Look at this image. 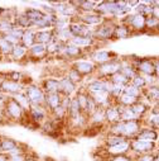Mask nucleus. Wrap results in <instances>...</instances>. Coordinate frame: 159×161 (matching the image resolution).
Segmentation results:
<instances>
[{
    "instance_id": "nucleus-1",
    "label": "nucleus",
    "mask_w": 159,
    "mask_h": 161,
    "mask_svg": "<svg viewBox=\"0 0 159 161\" xmlns=\"http://www.w3.org/2000/svg\"><path fill=\"white\" fill-rule=\"evenodd\" d=\"M121 23H124L125 25H128L133 34L134 33H144L146 32V27H145V23H146V18L141 14H138V13H130L128 14L123 20Z\"/></svg>"
},
{
    "instance_id": "nucleus-2",
    "label": "nucleus",
    "mask_w": 159,
    "mask_h": 161,
    "mask_svg": "<svg viewBox=\"0 0 159 161\" xmlns=\"http://www.w3.org/2000/svg\"><path fill=\"white\" fill-rule=\"evenodd\" d=\"M133 65L139 75L143 76H155V61L154 58L140 57L133 61Z\"/></svg>"
},
{
    "instance_id": "nucleus-3",
    "label": "nucleus",
    "mask_w": 159,
    "mask_h": 161,
    "mask_svg": "<svg viewBox=\"0 0 159 161\" xmlns=\"http://www.w3.org/2000/svg\"><path fill=\"white\" fill-rule=\"evenodd\" d=\"M116 23L114 19H104V22L97 25L95 28L94 32V38L95 39H100V41H104V39H110L111 37H114V31H115Z\"/></svg>"
},
{
    "instance_id": "nucleus-4",
    "label": "nucleus",
    "mask_w": 159,
    "mask_h": 161,
    "mask_svg": "<svg viewBox=\"0 0 159 161\" xmlns=\"http://www.w3.org/2000/svg\"><path fill=\"white\" fill-rule=\"evenodd\" d=\"M130 148L135 157L140 156V155H145V153H154L158 148L156 143L153 142H144V141H139L136 138H131L130 140Z\"/></svg>"
},
{
    "instance_id": "nucleus-5",
    "label": "nucleus",
    "mask_w": 159,
    "mask_h": 161,
    "mask_svg": "<svg viewBox=\"0 0 159 161\" xmlns=\"http://www.w3.org/2000/svg\"><path fill=\"white\" fill-rule=\"evenodd\" d=\"M120 70H121V60L114 58L104 65H99L97 72L101 76V79H110L112 75H115Z\"/></svg>"
},
{
    "instance_id": "nucleus-6",
    "label": "nucleus",
    "mask_w": 159,
    "mask_h": 161,
    "mask_svg": "<svg viewBox=\"0 0 159 161\" xmlns=\"http://www.w3.org/2000/svg\"><path fill=\"white\" fill-rule=\"evenodd\" d=\"M27 98L29 99L32 105H43L44 100H46V93L43 89H41L39 86L35 85H28L25 88V93Z\"/></svg>"
},
{
    "instance_id": "nucleus-7",
    "label": "nucleus",
    "mask_w": 159,
    "mask_h": 161,
    "mask_svg": "<svg viewBox=\"0 0 159 161\" xmlns=\"http://www.w3.org/2000/svg\"><path fill=\"white\" fill-rule=\"evenodd\" d=\"M144 127L143 120L138 119V120H129V122H124V132L123 136L125 138H135L136 135L140 132V130Z\"/></svg>"
},
{
    "instance_id": "nucleus-8",
    "label": "nucleus",
    "mask_w": 159,
    "mask_h": 161,
    "mask_svg": "<svg viewBox=\"0 0 159 161\" xmlns=\"http://www.w3.org/2000/svg\"><path fill=\"white\" fill-rule=\"evenodd\" d=\"M105 118L111 125H115L117 122H121V105L119 104H112L105 109Z\"/></svg>"
},
{
    "instance_id": "nucleus-9",
    "label": "nucleus",
    "mask_w": 159,
    "mask_h": 161,
    "mask_svg": "<svg viewBox=\"0 0 159 161\" xmlns=\"http://www.w3.org/2000/svg\"><path fill=\"white\" fill-rule=\"evenodd\" d=\"M5 112H7V114L10 118H13V119H20L23 117L24 109L22 108V105L14 98H12L10 100H8L5 103Z\"/></svg>"
},
{
    "instance_id": "nucleus-10",
    "label": "nucleus",
    "mask_w": 159,
    "mask_h": 161,
    "mask_svg": "<svg viewBox=\"0 0 159 161\" xmlns=\"http://www.w3.org/2000/svg\"><path fill=\"white\" fill-rule=\"evenodd\" d=\"M72 67L74 70H77L82 76L85 75H89V74H92L94 71H96V65L95 62L92 61H87V60H76L72 65Z\"/></svg>"
},
{
    "instance_id": "nucleus-11",
    "label": "nucleus",
    "mask_w": 159,
    "mask_h": 161,
    "mask_svg": "<svg viewBox=\"0 0 159 161\" xmlns=\"http://www.w3.org/2000/svg\"><path fill=\"white\" fill-rule=\"evenodd\" d=\"M158 136H159V131L144 126V127L140 130V132L136 135L135 138L139 140V141H144V142H153V143H156Z\"/></svg>"
},
{
    "instance_id": "nucleus-12",
    "label": "nucleus",
    "mask_w": 159,
    "mask_h": 161,
    "mask_svg": "<svg viewBox=\"0 0 159 161\" xmlns=\"http://www.w3.org/2000/svg\"><path fill=\"white\" fill-rule=\"evenodd\" d=\"M78 20L89 27H94V25H100L104 22V17L96 12H89V13H82L80 15Z\"/></svg>"
},
{
    "instance_id": "nucleus-13",
    "label": "nucleus",
    "mask_w": 159,
    "mask_h": 161,
    "mask_svg": "<svg viewBox=\"0 0 159 161\" xmlns=\"http://www.w3.org/2000/svg\"><path fill=\"white\" fill-rule=\"evenodd\" d=\"M112 56H114L112 52H109L106 50H97L91 55V58H92V62L99 64V65H104V64L114 60Z\"/></svg>"
},
{
    "instance_id": "nucleus-14",
    "label": "nucleus",
    "mask_w": 159,
    "mask_h": 161,
    "mask_svg": "<svg viewBox=\"0 0 159 161\" xmlns=\"http://www.w3.org/2000/svg\"><path fill=\"white\" fill-rule=\"evenodd\" d=\"M54 37L53 29H43V31H37L35 32V43H42L48 45Z\"/></svg>"
},
{
    "instance_id": "nucleus-15",
    "label": "nucleus",
    "mask_w": 159,
    "mask_h": 161,
    "mask_svg": "<svg viewBox=\"0 0 159 161\" xmlns=\"http://www.w3.org/2000/svg\"><path fill=\"white\" fill-rule=\"evenodd\" d=\"M63 99V95L61 93H52V94H46V100H44V105L47 108H49L51 110H54L57 107L61 105Z\"/></svg>"
},
{
    "instance_id": "nucleus-16",
    "label": "nucleus",
    "mask_w": 159,
    "mask_h": 161,
    "mask_svg": "<svg viewBox=\"0 0 159 161\" xmlns=\"http://www.w3.org/2000/svg\"><path fill=\"white\" fill-rule=\"evenodd\" d=\"M130 151H131V148H130V140H126L123 143L116 145L114 147H107V152L110 155H114V156H117V155H128Z\"/></svg>"
},
{
    "instance_id": "nucleus-17",
    "label": "nucleus",
    "mask_w": 159,
    "mask_h": 161,
    "mask_svg": "<svg viewBox=\"0 0 159 161\" xmlns=\"http://www.w3.org/2000/svg\"><path fill=\"white\" fill-rule=\"evenodd\" d=\"M43 89L46 94H52V93H61V84L58 79L48 77L43 83Z\"/></svg>"
},
{
    "instance_id": "nucleus-18",
    "label": "nucleus",
    "mask_w": 159,
    "mask_h": 161,
    "mask_svg": "<svg viewBox=\"0 0 159 161\" xmlns=\"http://www.w3.org/2000/svg\"><path fill=\"white\" fill-rule=\"evenodd\" d=\"M28 113L30 114V118L34 122H41V120L46 119L47 117V110L43 105H32Z\"/></svg>"
},
{
    "instance_id": "nucleus-19",
    "label": "nucleus",
    "mask_w": 159,
    "mask_h": 161,
    "mask_svg": "<svg viewBox=\"0 0 159 161\" xmlns=\"http://www.w3.org/2000/svg\"><path fill=\"white\" fill-rule=\"evenodd\" d=\"M150 107H151V105L146 104V102H145V100L140 99V100H138V102H136L133 107H130V108H131V109L134 110V113L139 117V119H143V118L149 113Z\"/></svg>"
},
{
    "instance_id": "nucleus-20",
    "label": "nucleus",
    "mask_w": 159,
    "mask_h": 161,
    "mask_svg": "<svg viewBox=\"0 0 159 161\" xmlns=\"http://www.w3.org/2000/svg\"><path fill=\"white\" fill-rule=\"evenodd\" d=\"M59 84H61V94L64 95V97H69L76 90V84H73L66 76L59 79Z\"/></svg>"
},
{
    "instance_id": "nucleus-21",
    "label": "nucleus",
    "mask_w": 159,
    "mask_h": 161,
    "mask_svg": "<svg viewBox=\"0 0 159 161\" xmlns=\"http://www.w3.org/2000/svg\"><path fill=\"white\" fill-rule=\"evenodd\" d=\"M95 41H96L95 38L73 37V38L71 39V41H69V43H71V45H73V46H76V47H78V48L84 50V48H86V47H91V46L95 43Z\"/></svg>"
},
{
    "instance_id": "nucleus-22",
    "label": "nucleus",
    "mask_w": 159,
    "mask_h": 161,
    "mask_svg": "<svg viewBox=\"0 0 159 161\" xmlns=\"http://www.w3.org/2000/svg\"><path fill=\"white\" fill-rule=\"evenodd\" d=\"M131 34H133L131 29L128 25H125L124 23L116 24L115 31H114V37L116 39H125V38H129Z\"/></svg>"
},
{
    "instance_id": "nucleus-23",
    "label": "nucleus",
    "mask_w": 159,
    "mask_h": 161,
    "mask_svg": "<svg viewBox=\"0 0 159 161\" xmlns=\"http://www.w3.org/2000/svg\"><path fill=\"white\" fill-rule=\"evenodd\" d=\"M2 89L4 92L8 93H14V94H19L23 89V85L19 84L18 81H13V80H5L2 84Z\"/></svg>"
},
{
    "instance_id": "nucleus-24",
    "label": "nucleus",
    "mask_w": 159,
    "mask_h": 161,
    "mask_svg": "<svg viewBox=\"0 0 159 161\" xmlns=\"http://www.w3.org/2000/svg\"><path fill=\"white\" fill-rule=\"evenodd\" d=\"M28 53L32 56V57H43L46 53H47V45H42V43H34L29 50H28Z\"/></svg>"
},
{
    "instance_id": "nucleus-25",
    "label": "nucleus",
    "mask_w": 159,
    "mask_h": 161,
    "mask_svg": "<svg viewBox=\"0 0 159 161\" xmlns=\"http://www.w3.org/2000/svg\"><path fill=\"white\" fill-rule=\"evenodd\" d=\"M34 43H35V32L32 29H25L22 37V45L29 50Z\"/></svg>"
},
{
    "instance_id": "nucleus-26",
    "label": "nucleus",
    "mask_w": 159,
    "mask_h": 161,
    "mask_svg": "<svg viewBox=\"0 0 159 161\" xmlns=\"http://www.w3.org/2000/svg\"><path fill=\"white\" fill-rule=\"evenodd\" d=\"M102 90H105L102 79H95V80H92V81H90L87 84V93L90 95L95 94V93H99V92H102Z\"/></svg>"
},
{
    "instance_id": "nucleus-27",
    "label": "nucleus",
    "mask_w": 159,
    "mask_h": 161,
    "mask_svg": "<svg viewBox=\"0 0 159 161\" xmlns=\"http://www.w3.org/2000/svg\"><path fill=\"white\" fill-rule=\"evenodd\" d=\"M62 53L66 56V57H69V58H76V57H80V55H82V50L78 48L71 43H67L62 51Z\"/></svg>"
},
{
    "instance_id": "nucleus-28",
    "label": "nucleus",
    "mask_w": 159,
    "mask_h": 161,
    "mask_svg": "<svg viewBox=\"0 0 159 161\" xmlns=\"http://www.w3.org/2000/svg\"><path fill=\"white\" fill-rule=\"evenodd\" d=\"M64 46H66V45L61 43L59 41H57V39L53 37V39L47 45V53H49V55H53V53H62Z\"/></svg>"
},
{
    "instance_id": "nucleus-29",
    "label": "nucleus",
    "mask_w": 159,
    "mask_h": 161,
    "mask_svg": "<svg viewBox=\"0 0 159 161\" xmlns=\"http://www.w3.org/2000/svg\"><path fill=\"white\" fill-rule=\"evenodd\" d=\"M25 15L29 18L30 22H35L38 19H42L46 13L42 10V9H37V8H29L25 10Z\"/></svg>"
},
{
    "instance_id": "nucleus-30",
    "label": "nucleus",
    "mask_w": 159,
    "mask_h": 161,
    "mask_svg": "<svg viewBox=\"0 0 159 161\" xmlns=\"http://www.w3.org/2000/svg\"><path fill=\"white\" fill-rule=\"evenodd\" d=\"M139 117L134 113L130 107H121V120L123 122H129V120H138Z\"/></svg>"
},
{
    "instance_id": "nucleus-31",
    "label": "nucleus",
    "mask_w": 159,
    "mask_h": 161,
    "mask_svg": "<svg viewBox=\"0 0 159 161\" xmlns=\"http://www.w3.org/2000/svg\"><path fill=\"white\" fill-rule=\"evenodd\" d=\"M124 93L128 94V95H130V97H133V98H135V99H139V100L143 98V90L138 89V88L134 86L131 83H129V84L125 86Z\"/></svg>"
},
{
    "instance_id": "nucleus-32",
    "label": "nucleus",
    "mask_w": 159,
    "mask_h": 161,
    "mask_svg": "<svg viewBox=\"0 0 159 161\" xmlns=\"http://www.w3.org/2000/svg\"><path fill=\"white\" fill-rule=\"evenodd\" d=\"M110 80L114 83V84H117V85H123V86H126L129 83H130V80L121 72V71H119V72H116L115 75H112L111 77H110Z\"/></svg>"
},
{
    "instance_id": "nucleus-33",
    "label": "nucleus",
    "mask_w": 159,
    "mask_h": 161,
    "mask_svg": "<svg viewBox=\"0 0 159 161\" xmlns=\"http://www.w3.org/2000/svg\"><path fill=\"white\" fill-rule=\"evenodd\" d=\"M91 122L95 125H101L104 123V120H106L105 118V109L104 108H97L91 115Z\"/></svg>"
},
{
    "instance_id": "nucleus-34",
    "label": "nucleus",
    "mask_w": 159,
    "mask_h": 161,
    "mask_svg": "<svg viewBox=\"0 0 159 161\" xmlns=\"http://www.w3.org/2000/svg\"><path fill=\"white\" fill-rule=\"evenodd\" d=\"M139 99H135V98H133V97H130V95H128V94H123L120 98H119L117 100H116V104H119V105H121V107H133L136 102H138Z\"/></svg>"
},
{
    "instance_id": "nucleus-35",
    "label": "nucleus",
    "mask_w": 159,
    "mask_h": 161,
    "mask_svg": "<svg viewBox=\"0 0 159 161\" xmlns=\"http://www.w3.org/2000/svg\"><path fill=\"white\" fill-rule=\"evenodd\" d=\"M27 55H28V48H27V47H24L23 45H17V46H14L13 52H12L13 58L20 60V58H23V57L27 56Z\"/></svg>"
},
{
    "instance_id": "nucleus-36",
    "label": "nucleus",
    "mask_w": 159,
    "mask_h": 161,
    "mask_svg": "<svg viewBox=\"0 0 159 161\" xmlns=\"http://www.w3.org/2000/svg\"><path fill=\"white\" fill-rule=\"evenodd\" d=\"M89 97H90V94H89L87 92H81L80 94H77V97H76V99H77V102H78L80 107H81L82 113H85V112H86L87 103H89Z\"/></svg>"
},
{
    "instance_id": "nucleus-37",
    "label": "nucleus",
    "mask_w": 159,
    "mask_h": 161,
    "mask_svg": "<svg viewBox=\"0 0 159 161\" xmlns=\"http://www.w3.org/2000/svg\"><path fill=\"white\" fill-rule=\"evenodd\" d=\"M14 99L22 105V108L24 109V110H27V112H29L30 110V107H32V104H30V102H29V99L27 98V95L25 94H15L14 95Z\"/></svg>"
},
{
    "instance_id": "nucleus-38",
    "label": "nucleus",
    "mask_w": 159,
    "mask_h": 161,
    "mask_svg": "<svg viewBox=\"0 0 159 161\" xmlns=\"http://www.w3.org/2000/svg\"><path fill=\"white\" fill-rule=\"evenodd\" d=\"M66 77H68L73 84H76V85H77L78 83H81V81H82V77H84V76H82L81 74H80L77 70H74L73 67H71V69L67 71Z\"/></svg>"
},
{
    "instance_id": "nucleus-39",
    "label": "nucleus",
    "mask_w": 159,
    "mask_h": 161,
    "mask_svg": "<svg viewBox=\"0 0 159 161\" xmlns=\"http://www.w3.org/2000/svg\"><path fill=\"white\" fill-rule=\"evenodd\" d=\"M128 138L123 137V136H117V135H110L107 138H106V145L107 147H114L116 145H120L123 143L124 141H126Z\"/></svg>"
},
{
    "instance_id": "nucleus-40",
    "label": "nucleus",
    "mask_w": 159,
    "mask_h": 161,
    "mask_svg": "<svg viewBox=\"0 0 159 161\" xmlns=\"http://www.w3.org/2000/svg\"><path fill=\"white\" fill-rule=\"evenodd\" d=\"M130 83H131L134 86H136L138 89H140V90H144V89L148 86V85H146V81H145V77H144L143 75H139V74L131 80Z\"/></svg>"
},
{
    "instance_id": "nucleus-41",
    "label": "nucleus",
    "mask_w": 159,
    "mask_h": 161,
    "mask_svg": "<svg viewBox=\"0 0 159 161\" xmlns=\"http://www.w3.org/2000/svg\"><path fill=\"white\" fill-rule=\"evenodd\" d=\"M13 48H14V46L10 42H8L4 37L0 38V51H2L3 53H5V55L12 53L13 52Z\"/></svg>"
},
{
    "instance_id": "nucleus-42",
    "label": "nucleus",
    "mask_w": 159,
    "mask_h": 161,
    "mask_svg": "<svg viewBox=\"0 0 159 161\" xmlns=\"http://www.w3.org/2000/svg\"><path fill=\"white\" fill-rule=\"evenodd\" d=\"M158 23L159 20L154 17H148L146 18V23H145V27H146V32H150V33H155V29L158 27Z\"/></svg>"
},
{
    "instance_id": "nucleus-43",
    "label": "nucleus",
    "mask_w": 159,
    "mask_h": 161,
    "mask_svg": "<svg viewBox=\"0 0 159 161\" xmlns=\"http://www.w3.org/2000/svg\"><path fill=\"white\" fill-rule=\"evenodd\" d=\"M18 145L13 141V140H9V138H5L3 140L2 142H0V148H2L3 151H7V152H10L13 148H15Z\"/></svg>"
},
{
    "instance_id": "nucleus-44",
    "label": "nucleus",
    "mask_w": 159,
    "mask_h": 161,
    "mask_svg": "<svg viewBox=\"0 0 159 161\" xmlns=\"http://www.w3.org/2000/svg\"><path fill=\"white\" fill-rule=\"evenodd\" d=\"M17 22H18V25H19L20 28L32 27V22H30V20H29V18L25 15V13H24V14H22V15H19V17L17 18Z\"/></svg>"
},
{
    "instance_id": "nucleus-45",
    "label": "nucleus",
    "mask_w": 159,
    "mask_h": 161,
    "mask_svg": "<svg viewBox=\"0 0 159 161\" xmlns=\"http://www.w3.org/2000/svg\"><path fill=\"white\" fill-rule=\"evenodd\" d=\"M52 113L54 114V117H56L57 119H62V118H63L68 112H67L62 105H59V107H57L54 110H52Z\"/></svg>"
},
{
    "instance_id": "nucleus-46",
    "label": "nucleus",
    "mask_w": 159,
    "mask_h": 161,
    "mask_svg": "<svg viewBox=\"0 0 159 161\" xmlns=\"http://www.w3.org/2000/svg\"><path fill=\"white\" fill-rule=\"evenodd\" d=\"M136 161H155V152L154 153H145L135 157Z\"/></svg>"
},
{
    "instance_id": "nucleus-47",
    "label": "nucleus",
    "mask_w": 159,
    "mask_h": 161,
    "mask_svg": "<svg viewBox=\"0 0 159 161\" xmlns=\"http://www.w3.org/2000/svg\"><path fill=\"white\" fill-rule=\"evenodd\" d=\"M130 160H131V156L129 155H117L111 158V161H130Z\"/></svg>"
},
{
    "instance_id": "nucleus-48",
    "label": "nucleus",
    "mask_w": 159,
    "mask_h": 161,
    "mask_svg": "<svg viewBox=\"0 0 159 161\" xmlns=\"http://www.w3.org/2000/svg\"><path fill=\"white\" fill-rule=\"evenodd\" d=\"M151 17H154V18H156V19L159 20V5H156L155 3H154V5H153V13H151Z\"/></svg>"
},
{
    "instance_id": "nucleus-49",
    "label": "nucleus",
    "mask_w": 159,
    "mask_h": 161,
    "mask_svg": "<svg viewBox=\"0 0 159 161\" xmlns=\"http://www.w3.org/2000/svg\"><path fill=\"white\" fill-rule=\"evenodd\" d=\"M10 161H27V158L23 156V153L22 155H17V156H12L10 157Z\"/></svg>"
},
{
    "instance_id": "nucleus-50",
    "label": "nucleus",
    "mask_w": 159,
    "mask_h": 161,
    "mask_svg": "<svg viewBox=\"0 0 159 161\" xmlns=\"http://www.w3.org/2000/svg\"><path fill=\"white\" fill-rule=\"evenodd\" d=\"M155 61V77L159 80V58H154Z\"/></svg>"
},
{
    "instance_id": "nucleus-51",
    "label": "nucleus",
    "mask_w": 159,
    "mask_h": 161,
    "mask_svg": "<svg viewBox=\"0 0 159 161\" xmlns=\"http://www.w3.org/2000/svg\"><path fill=\"white\" fill-rule=\"evenodd\" d=\"M155 33H159V23H158V27H156V29H155Z\"/></svg>"
},
{
    "instance_id": "nucleus-52",
    "label": "nucleus",
    "mask_w": 159,
    "mask_h": 161,
    "mask_svg": "<svg viewBox=\"0 0 159 161\" xmlns=\"http://www.w3.org/2000/svg\"><path fill=\"white\" fill-rule=\"evenodd\" d=\"M156 146H158V148H159V136H158V141H156Z\"/></svg>"
},
{
    "instance_id": "nucleus-53",
    "label": "nucleus",
    "mask_w": 159,
    "mask_h": 161,
    "mask_svg": "<svg viewBox=\"0 0 159 161\" xmlns=\"http://www.w3.org/2000/svg\"><path fill=\"white\" fill-rule=\"evenodd\" d=\"M130 161H136V160H135V158H133V157H131V160H130Z\"/></svg>"
},
{
    "instance_id": "nucleus-54",
    "label": "nucleus",
    "mask_w": 159,
    "mask_h": 161,
    "mask_svg": "<svg viewBox=\"0 0 159 161\" xmlns=\"http://www.w3.org/2000/svg\"><path fill=\"white\" fill-rule=\"evenodd\" d=\"M0 120H2V112H0Z\"/></svg>"
},
{
    "instance_id": "nucleus-55",
    "label": "nucleus",
    "mask_w": 159,
    "mask_h": 161,
    "mask_svg": "<svg viewBox=\"0 0 159 161\" xmlns=\"http://www.w3.org/2000/svg\"><path fill=\"white\" fill-rule=\"evenodd\" d=\"M158 104H159V103H158Z\"/></svg>"
}]
</instances>
